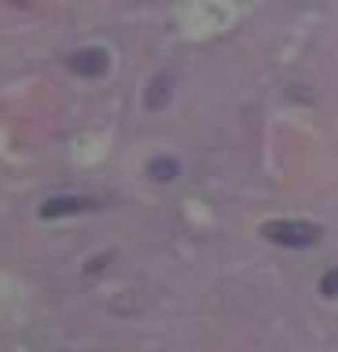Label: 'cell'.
<instances>
[{"mask_svg":"<svg viewBox=\"0 0 338 352\" xmlns=\"http://www.w3.org/2000/svg\"><path fill=\"white\" fill-rule=\"evenodd\" d=\"M261 235H265L272 246L283 250H313L316 242L324 239V228L313 224V220H294V217H279L261 224Z\"/></svg>","mask_w":338,"mask_h":352,"instance_id":"1","label":"cell"},{"mask_svg":"<svg viewBox=\"0 0 338 352\" xmlns=\"http://www.w3.org/2000/svg\"><path fill=\"white\" fill-rule=\"evenodd\" d=\"M100 209V198H89V195H56L41 206V217L45 220H56V217H78V213H96Z\"/></svg>","mask_w":338,"mask_h":352,"instance_id":"2","label":"cell"},{"mask_svg":"<svg viewBox=\"0 0 338 352\" xmlns=\"http://www.w3.org/2000/svg\"><path fill=\"white\" fill-rule=\"evenodd\" d=\"M70 70L78 77H103L111 70V52L107 48H81L70 55Z\"/></svg>","mask_w":338,"mask_h":352,"instance_id":"3","label":"cell"},{"mask_svg":"<svg viewBox=\"0 0 338 352\" xmlns=\"http://www.w3.org/2000/svg\"><path fill=\"white\" fill-rule=\"evenodd\" d=\"M147 176H151V180H158V184H173L180 176V162L173 158V154H158V158L147 162Z\"/></svg>","mask_w":338,"mask_h":352,"instance_id":"4","label":"cell"},{"mask_svg":"<svg viewBox=\"0 0 338 352\" xmlns=\"http://www.w3.org/2000/svg\"><path fill=\"white\" fill-rule=\"evenodd\" d=\"M166 103H169V77H155V81H151V92H147V107L162 110Z\"/></svg>","mask_w":338,"mask_h":352,"instance_id":"5","label":"cell"},{"mask_svg":"<svg viewBox=\"0 0 338 352\" xmlns=\"http://www.w3.org/2000/svg\"><path fill=\"white\" fill-rule=\"evenodd\" d=\"M320 297H327V301H338V264L320 275Z\"/></svg>","mask_w":338,"mask_h":352,"instance_id":"6","label":"cell"}]
</instances>
